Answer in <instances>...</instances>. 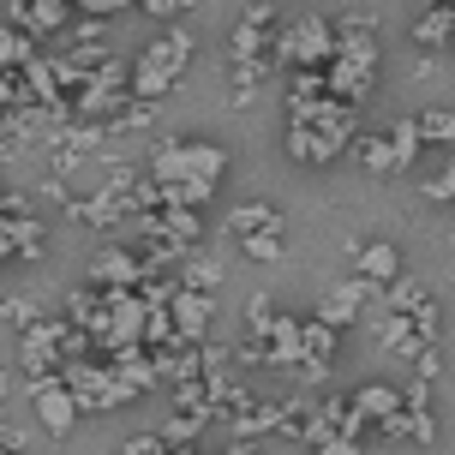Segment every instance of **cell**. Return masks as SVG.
Returning a JSON list of instances; mask_svg holds the SVG:
<instances>
[{"label":"cell","mask_w":455,"mask_h":455,"mask_svg":"<svg viewBox=\"0 0 455 455\" xmlns=\"http://www.w3.org/2000/svg\"><path fill=\"white\" fill-rule=\"evenodd\" d=\"M150 180L168 186V198L186 210H204L216 186L228 180V150L210 138H156L150 150Z\"/></svg>","instance_id":"1"},{"label":"cell","mask_w":455,"mask_h":455,"mask_svg":"<svg viewBox=\"0 0 455 455\" xmlns=\"http://www.w3.org/2000/svg\"><path fill=\"white\" fill-rule=\"evenodd\" d=\"M323 84H330V96L354 102V108L371 96V84H378V12L354 6L336 19V54L323 67Z\"/></svg>","instance_id":"2"},{"label":"cell","mask_w":455,"mask_h":455,"mask_svg":"<svg viewBox=\"0 0 455 455\" xmlns=\"http://www.w3.org/2000/svg\"><path fill=\"white\" fill-rule=\"evenodd\" d=\"M360 132V108L341 102V96H323L318 108L306 114H288V156L306 162V168H330L336 156H347V144Z\"/></svg>","instance_id":"3"},{"label":"cell","mask_w":455,"mask_h":455,"mask_svg":"<svg viewBox=\"0 0 455 455\" xmlns=\"http://www.w3.org/2000/svg\"><path fill=\"white\" fill-rule=\"evenodd\" d=\"M192 54H198V36H192L186 24H168V30H156L150 43L138 48L132 84H126V91H132L138 102H162V96L180 84V72L192 67Z\"/></svg>","instance_id":"4"},{"label":"cell","mask_w":455,"mask_h":455,"mask_svg":"<svg viewBox=\"0 0 455 455\" xmlns=\"http://www.w3.org/2000/svg\"><path fill=\"white\" fill-rule=\"evenodd\" d=\"M299 323L306 318H288V312H275L264 323H246V341H240L234 360L264 365V371H294L299 365Z\"/></svg>","instance_id":"5"},{"label":"cell","mask_w":455,"mask_h":455,"mask_svg":"<svg viewBox=\"0 0 455 455\" xmlns=\"http://www.w3.org/2000/svg\"><path fill=\"white\" fill-rule=\"evenodd\" d=\"M336 54V19L299 12L288 30H275V67H330Z\"/></svg>","instance_id":"6"},{"label":"cell","mask_w":455,"mask_h":455,"mask_svg":"<svg viewBox=\"0 0 455 455\" xmlns=\"http://www.w3.org/2000/svg\"><path fill=\"white\" fill-rule=\"evenodd\" d=\"M378 299H384V288H378L371 275H336V282H323L318 312H312V318L330 323V330H347V323L371 318V306H378Z\"/></svg>","instance_id":"7"},{"label":"cell","mask_w":455,"mask_h":455,"mask_svg":"<svg viewBox=\"0 0 455 455\" xmlns=\"http://www.w3.org/2000/svg\"><path fill=\"white\" fill-rule=\"evenodd\" d=\"M43 258V222L24 192H0V270Z\"/></svg>","instance_id":"8"},{"label":"cell","mask_w":455,"mask_h":455,"mask_svg":"<svg viewBox=\"0 0 455 455\" xmlns=\"http://www.w3.org/2000/svg\"><path fill=\"white\" fill-rule=\"evenodd\" d=\"M246 60H275V0H251L228 30V67H246Z\"/></svg>","instance_id":"9"},{"label":"cell","mask_w":455,"mask_h":455,"mask_svg":"<svg viewBox=\"0 0 455 455\" xmlns=\"http://www.w3.org/2000/svg\"><path fill=\"white\" fill-rule=\"evenodd\" d=\"M60 378H67V389L78 395V408H84V413H102V408L132 402V389H126V378H120L114 365H84V360H72V365H60Z\"/></svg>","instance_id":"10"},{"label":"cell","mask_w":455,"mask_h":455,"mask_svg":"<svg viewBox=\"0 0 455 455\" xmlns=\"http://www.w3.org/2000/svg\"><path fill=\"white\" fill-rule=\"evenodd\" d=\"M30 408H36V426H43L48 437H72V426L84 419V408H78V395L67 389V378H60V371L30 378Z\"/></svg>","instance_id":"11"},{"label":"cell","mask_w":455,"mask_h":455,"mask_svg":"<svg viewBox=\"0 0 455 455\" xmlns=\"http://www.w3.org/2000/svg\"><path fill=\"white\" fill-rule=\"evenodd\" d=\"M336 341H341V330H330V323H318V318L299 323V365H294L299 384H323V378H330V365H336Z\"/></svg>","instance_id":"12"},{"label":"cell","mask_w":455,"mask_h":455,"mask_svg":"<svg viewBox=\"0 0 455 455\" xmlns=\"http://www.w3.org/2000/svg\"><path fill=\"white\" fill-rule=\"evenodd\" d=\"M84 275H91L96 288H138L150 270H144V258H138L132 246H114V240H108V246L84 264Z\"/></svg>","instance_id":"13"},{"label":"cell","mask_w":455,"mask_h":455,"mask_svg":"<svg viewBox=\"0 0 455 455\" xmlns=\"http://www.w3.org/2000/svg\"><path fill=\"white\" fill-rule=\"evenodd\" d=\"M67 12H78L72 0H6V24H19L24 36H54Z\"/></svg>","instance_id":"14"},{"label":"cell","mask_w":455,"mask_h":455,"mask_svg":"<svg viewBox=\"0 0 455 455\" xmlns=\"http://www.w3.org/2000/svg\"><path fill=\"white\" fill-rule=\"evenodd\" d=\"M347 156L360 162L371 180H402V162H395V144H389V132H354Z\"/></svg>","instance_id":"15"},{"label":"cell","mask_w":455,"mask_h":455,"mask_svg":"<svg viewBox=\"0 0 455 455\" xmlns=\"http://www.w3.org/2000/svg\"><path fill=\"white\" fill-rule=\"evenodd\" d=\"M210 312H216V294H192V288H180L174 306H168L174 336L180 341H210Z\"/></svg>","instance_id":"16"},{"label":"cell","mask_w":455,"mask_h":455,"mask_svg":"<svg viewBox=\"0 0 455 455\" xmlns=\"http://www.w3.org/2000/svg\"><path fill=\"white\" fill-rule=\"evenodd\" d=\"M228 234H234V246H246L258 234H282V210L270 198H246V204L228 210Z\"/></svg>","instance_id":"17"},{"label":"cell","mask_w":455,"mask_h":455,"mask_svg":"<svg viewBox=\"0 0 455 455\" xmlns=\"http://www.w3.org/2000/svg\"><path fill=\"white\" fill-rule=\"evenodd\" d=\"M455 43V6L450 0H432L426 12H413V48L432 54V48H450Z\"/></svg>","instance_id":"18"},{"label":"cell","mask_w":455,"mask_h":455,"mask_svg":"<svg viewBox=\"0 0 455 455\" xmlns=\"http://www.w3.org/2000/svg\"><path fill=\"white\" fill-rule=\"evenodd\" d=\"M354 275H371V282L384 288V282L402 275V251L389 246V240H360V246H354Z\"/></svg>","instance_id":"19"},{"label":"cell","mask_w":455,"mask_h":455,"mask_svg":"<svg viewBox=\"0 0 455 455\" xmlns=\"http://www.w3.org/2000/svg\"><path fill=\"white\" fill-rule=\"evenodd\" d=\"M378 306H384V312H426V306H432V288H426V282H419V275H395V282H384V299H378Z\"/></svg>","instance_id":"20"},{"label":"cell","mask_w":455,"mask_h":455,"mask_svg":"<svg viewBox=\"0 0 455 455\" xmlns=\"http://www.w3.org/2000/svg\"><path fill=\"white\" fill-rule=\"evenodd\" d=\"M174 282L192 288V294H216V288H222V264L204 258V251H198V258H180V275H174Z\"/></svg>","instance_id":"21"},{"label":"cell","mask_w":455,"mask_h":455,"mask_svg":"<svg viewBox=\"0 0 455 455\" xmlns=\"http://www.w3.org/2000/svg\"><path fill=\"white\" fill-rule=\"evenodd\" d=\"M384 132H389V144H395V162H402V174H408L413 162H419V144H426V138H419V120H413V114H395Z\"/></svg>","instance_id":"22"},{"label":"cell","mask_w":455,"mask_h":455,"mask_svg":"<svg viewBox=\"0 0 455 455\" xmlns=\"http://www.w3.org/2000/svg\"><path fill=\"white\" fill-rule=\"evenodd\" d=\"M413 120H419V138L426 144H450L455 150V108H419Z\"/></svg>","instance_id":"23"},{"label":"cell","mask_w":455,"mask_h":455,"mask_svg":"<svg viewBox=\"0 0 455 455\" xmlns=\"http://www.w3.org/2000/svg\"><path fill=\"white\" fill-rule=\"evenodd\" d=\"M156 432L168 437V443H198V432H204V419H198V413H186V408H174V413H168V419L156 426Z\"/></svg>","instance_id":"24"},{"label":"cell","mask_w":455,"mask_h":455,"mask_svg":"<svg viewBox=\"0 0 455 455\" xmlns=\"http://www.w3.org/2000/svg\"><path fill=\"white\" fill-rule=\"evenodd\" d=\"M36 318H43V312H36L30 294H6L0 299V323H6V330H24V323H36Z\"/></svg>","instance_id":"25"},{"label":"cell","mask_w":455,"mask_h":455,"mask_svg":"<svg viewBox=\"0 0 455 455\" xmlns=\"http://www.w3.org/2000/svg\"><path fill=\"white\" fill-rule=\"evenodd\" d=\"M419 198H426V204H455V156L443 162V174L419 180Z\"/></svg>","instance_id":"26"},{"label":"cell","mask_w":455,"mask_h":455,"mask_svg":"<svg viewBox=\"0 0 455 455\" xmlns=\"http://www.w3.org/2000/svg\"><path fill=\"white\" fill-rule=\"evenodd\" d=\"M240 251H246L251 264H282V251H288V240H282V234H258V240H246Z\"/></svg>","instance_id":"27"},{"label":"cell","mask_w":455,"mask_h":455,"mask_svg":"<svg viewBox=\"0 0 455 455\" xmlns=\"http://www.w3.org/2000/svg\"><path fill=\"white\" fill-rule=\"evenodd\" d=\"M168 450H174V443H168L162 432H132L126 443H120V455H168Z\"/></svg>","instance_id":"28"},{"label":"cell","mask_w":455,"mask_h":455,"mask_svg":"<svg viewBox=\"0 0 455 455\" xmlns=\"http://www.w3.org/2000/svg\"><path fill=\"white\" fill-rule=\"evenodd\" d=\"M138 12H150V19H180V12H192L198 0H132Z\"/></svg>","instance_id":"29"},{"label":"cell","mask_w":455,"mask_h":455,"mask_svg":"<svg viewBox=\"0 0 455 455\" xmlns=\"http://www.w3.org/2000/svg\"><path fill=\"white\" fill-rule=\"evenodd\" d=\"M72 6H78L84 19H114V12H126L132 0H72Z\"/></svg>","instance_id":"30"},{"label":"cell","mask_w":455,"mask_h":455,"mask_svg":"<svg viewBox=\"0 0 455 455\" xmlns=\"http://www.w3.org/2000/svg\"><path fill=\"white\" fill-rule=\"evenodd\" d=\"M0 389H6V371H0Z\"/></svg>","instance_id":"31"},{"label":"cell","mask_w":455,"mask_h":455,"mask_svg":"<svg viewBox=\"0 0 455 455\" xmlns=\"http://www.w3.org/2000/svg\"><path fill=\"white\" fill-rule=\"evenodd\" d=\"M450 54H455V43H450Z\"/></svg>","instance_id":"32"},{"label":"cell","mask_w":455,"mask_h":455,"mask_svg":"<svg viewBox=\"0 0 455 455\" xmlns=\"http://www.w3.org/2000/svg\"><path fill=\"white\" fill-rule=\"evenodd\" d=\"M450 6H455V0H450Z\"/></svg>","instance_id":"33"}]
</instances>
